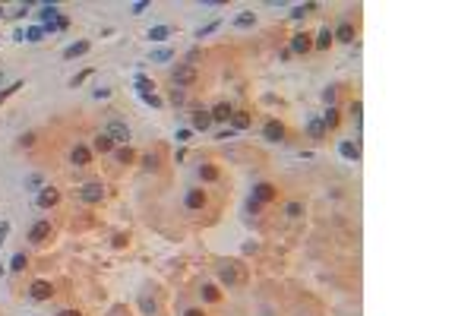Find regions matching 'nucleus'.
Instances as JSON below:
<instances>
[{
    "mask_svg": "<svg viewBox=\"0 0 474 316\" xmlns=\"http://www.w3.org/2000/svg\"><path fill=\"white\" fill-rule=\"evenodd\" d=\"M35 202H38V209H54L60 202V190H57V187H41L38 196H35Z\"/></svg>",
    "mask_w": 474,
    "mask_h": 316,
    "instance_id": "obj_6",
    "label": "nucleus"
},
{
    "mask_svg": "<svg viewBox=\"0 0 474 316\" xmlns=\"http://www.w3.org/2000/svg\"><path fill=\"white\" fill-rule=\"evenodd\" d=\"M136 89H139V95H142V98L155 95V92H152V89H155V82H149L145 76H136Z\"/></svg>",
    "mask_w": 474,
    "mask_h": 316,
    "instance_id": "obj_27",
    "label": "nucleus"
},
{
    "mask_svg": "<svg viewBox=\"0 0 474 316\" xmlns=\"http://www.w3.org/2000/svg\"><path fill=\"white\" fill-rule=\"evenodd\" d=\"M114 158H117V165H130L136 155H133L130 146H120V149H114Z\"/></svg>",
    "mask_w": 474,
    "mask_h": 316,
    "instance_id": "obj_22",
    "label": "nucleus"
},
{
    "mask_svg": "<svg viewBox=\"0 0 474 316\" xmlns=\"http://www.w3.org/2000/svg\"><path fill=\"white\" fill-rule=\"evenodd\" d=\"M200 297H203V301H212V304H215V301H221V291H218L215 285H203V288H200Z\"/></svg>",
    "mask_w": 474,
    "mask_h": 316,
    "instance_id": "obj_24",
    "label": "nucleus"
},
{
    "mask_svg": "<svg viewBox=\"0 0 474 316\" xmlns=\"http://www.w3.org/2000/svg\"><path fill=\"white\" fill-rule=\"evenodd\" d=\"M320 121H323V126H326V130H335V126H339V121H341V111L332 105V108H326V114L320 117Z\"/></svg>",
    "mask_w": 474,
    "mask_h": 316,
    "instance_id": "obj_15",
    "label": "nucleus"
},
{
    "mask_svg": "<svg viewBox=\"0 0 474 316\" xmlns=\"http://www.w3.org/2000/svg\"><path fill=\"white\" fill-rule=\"evenodd\" d=\"M41 35H45V29H29L25 32V41H41Z\"/></svg>",
    "mask_w": 474,
    "mask_h": 316,
    "instance_id": "obj_39",
    "label": "nucleus"
},
{
    "mask_svg": "<svg viewBox=\"0 0 474 316\" xmlns=\"http://www.w3.org/2000/svg\"><path fill=\"white\" fill-rule=\"evenodd\" d=\"M145 6H149V0H139V3H133V6H130V10H133V13H142Z\"/></svg>",
    "mask_w": 474,
    "mask_h": 316,
    "instance_id": "obj_44",
    "label": "nucleus"
},
{
    "mask_svg": "<svg viewBox=\"0 0 474 316\" xmlns=\"http://www.w3.org/2000/svg\"><path fill=\"white\" fill-rule=\"evenodd\" d=\"M215 29H218V22H209L205 29H196V38H205V35H212Z\"/></svg>",
    "mask_w": 474,
    "mask_h": 316,
    "instance_id": "obj_37",
    "label": "nucleus"
},
{
    "mask_svg": "<svg viewBox=\"0 0 474 316\" xmlns=\"http://www.w3.org/2000/svg\"><path fill=\"white\" fill-rule=\"evenodd\" d=\"M275 196H278V190H275V184H269V181H260L253 187V196H250V199H256L263 206V202H272Z\"/></svg>",
    "mask_w": 474,
    "mask_h": 316,
    "instance_id": "obj_7",
    "label": "nucleus"
},
{
    "mask_svg": "<svg viewBox=\"0 0 474 316\" xmlns=\"http://www.w3.org/2000/svg\"><path fill=\"white\" fill-rule=\"evenodd\" d=\"M171 57H174V51H171V48H161V51H155V54H152V61H155V63H165V61H171Z\"/></svg>",
    "mask_w": 474,
    "mask_h": 316,
    "instance_id": "obj_33",
    "label": "nucleus"
},
{
    "mask_svg": "<svg viewBox=\"0 0 474 316\" xmlns=\"http://www.w3.org/2000/svg\"><path fill=\"white\" fill-rule=\"evenodd\" d=\"M284 136H288V130H284L281 121H266V126H263V139H269V142H284Z\"/></svg>",
    "mask_w": 474,
    "mask_h": 316,
    "instance_id": "obj_9",
    "label": "nucleus"
},
{
    "mask_svg": "<svg viewBox=\"0 0 474 316\" xmlns=\"http://www.w3.org/2000/svg\"><path fill=\"white\" fill-rule=\"evenodd\" d=\"M348 111H351V117H354V121L360 124V111H364V105H360V101H351V108H348Z\"/></svg>",
    "mask_w": 474,
    "mask_h": 316,
    "instance_id": "obj_40",
    "label": "nucleus"
},
{
    "mask_svg": "<svg viewBox=\"0 0 474 316\" xmlns=\"http://www.w3.org/2000/svg\"><path fill=\"white\" fill-rule=\"evenodd\" d=\"M85 51H89V41H76V45H70V48L64 51V57H67V61H73V57L85 54Z\"/></svg>",
    "mask_w": 474,
    "mask_h": 316,
    "instance_id": "obj_20",
    "label": "nucleus"
},
{
    "mask_svg": "<svg viewBox=\"0 0 474 316\" xmlns=\"http://www.w3.org/2000/svg\"><path fill=\"white\" fill-rule=\"evenodd\" d=\"M184 316H205V313H203V310H187Z\"/></svg>",
    "mask_w": 474,
    "mask_h": 316,
    "instance_id": "obj_49",
    "label": "nucleus"
},
{
    "mask_svg": "<svg viewBox=\"0 0 474 316\" xmlns=\"http://www.w3.org/2000/svg\"><path fill=\"white\" fill-rule=\"evenodd\" d=\"M339 152H341L344 158H354V161L360 158V149L354 146V142H341V146H339Z\"/></svg>",
    "mask_w": 474,
    "mask_h": 316,
    "instance_id": "obj_31",
    "label": "nucleus"
},
{
    "mask_svg": "<svg viewBox=\"0 0 474 316\" xmlns=\"http://www.w3.org/2000/svg\"><path fill=\"white\" fill-rule=\"evenodd\" d=\"M332 38H339V41H344V45H351V41L357 38V32H354V25H351V22H341L339 29L332 32Z\"/></svg>",
    "mask_w": 474,
    "mask_h": 316,
    "instance_id": "obj_12",
    "label": "nucleus"
},
{
    "mask_svg": "<svg viewBox=\"0 0 474 316\" xmlns=\"http://www.w3.org/2000/svg\"><path fill=\"white\" fill-rule=\"evenodd\" d=\"M0 13H3V10H0Z\"/></svg>",
    "mask_w": 474,
    "mask_h": 316,
    "instance_id": "obj_50",
    "label": "nucleus"
},
{
    "mask_svg": "<svg viewBox=\"0 0 474 316\" xmlns=\"http://www.w3.org/2000/svg\"><path fill=\"white\" fill-rule=\"evenodd\" d=\"M253 22H256V13H250V10H247V13H240L237 19H234V25H237V29H250Z\"/></svg>",
    "mask_w": 474,
    "mask_h": 316,
    "instance_id": "obj_32",
    "label": "nucleus"
},
{
    "mask_svg": "<svg viewBox=\"0 0 474 316\" xmlns=\"http://www.w3.org/2000/svg\"><path fill=\"white\" fill-rule=\"evenodd\" d=\"M218 278L225 281L228 288H231V285H240V281H244V266H240L237 259L221 262V266H218Z\"/></svg>",
    "mask_w": 474,
    "mask_h": 316,
    "instance_id": "obj_2",
    "label": "nucleus"
},
{
    "mask_svg": "<svg viewBox=\"0 0 474 316\" xmlns=\"http://www.w3.org/2000/svg\"><path fill=\"white\" fill-rule=\"evenodd\" d=\"M332 41H335V38H332V29H329V25H326V29H320V35H316V41H313V48H320V51H326V48L332 45Z\"/></svg>",
    "mask_w": 474,
    "mask_h": 316,
    "instance_id": "obj_18",
    "label": "nucleus"
},
{
    "mask_svg": "<svg viewBox=\"0 0 474 316\" xmlns=\"http://www.w3.org/2000/svg\"><path fill=\"white\" fill-rule=\"evenodd\" d=\"M310 10H316V3H307V6H294V10H291V19H304V16H307Z\"/></svg>",
    "mask_w": 474,
    "mask_h": 316,
    "instance_id": "obj_34",
    "label": "nucleus"
},
{
    "mask_svg": "<svg viewBox=\"0 0 474 316\" xmlns=\"http://www.w3.org/2000/svg\"><path fill=\"white\" fill-rule=\"evenodd\" d=\"M10 269H13V272H25V269H29V256H25V253H16L13 262H10Z\"/></svg>",
    "mask_w": 474,
    "mask_h": 316,
    "instance_id": "obj_30",
    "label": "nucleus"
},
{
    "mask_svg": "<svg viewBox=\"0 0 474 316\" xmlns=\"http://www.w3.org/2000/svg\"><path fill=\"white\" fill-rule=\"evenodd\" d=\"M29 297H32V301H51V297H54V285H51V281H45V278L32 281Z\"/></svg>",
    "mask_w": 474,
    "mask_h": 316,
    "instance_id": "obj_8",
    "label": "nucleus"
},
{
    "mask_svg": "<svg viewBox=\"0 0 474 316\" xmlns=\"http://www.w3.org/2000/svg\"><path fill=\"white\" fill-rule=\"evenodd\" d=\"M139 307H142V313L155 316V301H149V297H142V301H139Z\"/></svg>",
    "mask_w": 474,
    "mask_h": 316,
    "instance_id": "obj_38",
    "label": "nucleus"
},
{
    "mask_svg": "<svg viewBox=\"0 0 474 316\" xmlns=\"http://www.w3.org/2000/svg\"><path fill=\"white\" fill-rule=\"evenodd\" d=\"M307 133H310V139H323L329 130L323 126V121H310V124H307Z\"/></svg>",
    "mask_w": 474,
    "mask_h": 316,
    "instance_id": "obj_21",
    "label": "nucleus"
},
{
    "mask_svg": "<svg viewBox=\"0 0 474 316\" xmlns=\"http://www.w3.org/2000/svg\"><path fill=\"white\" fill-rule=\"evenodd\" d=\"M145 101H149V105H152V108H161V98H158V95H149V98H145Z\"/></svg>",
    "mask_w": 474,
    "mask_h": 316,
    "instance_id": "obj_45",
    "label": "nucleus"
},
{
    "mask_svg": "<svg viewBox=\"0 0 474 316\" xmlns=\"http://www.w3.org/2000/svg\"><path fill=\"white\" fill-rule=\"evenodd\" d=\"M158 161H161L158 152H145V155H142V168H145V171H158V168H161Z\"/></svg>",
    "mask_w": 474,
    "mask_h": 316,
    "instance_id": "obj_28",
    "label": "nucleus"
},
{
    "mask_svg": "<svg viewBox=\"0 0 474 316\" xmlns=\"http://www.w3.org/2000/svg\"><path fill=\"white\" fill-rule=\"evenodd\" d=\"M105 133L114 139V146H130V126H127L124 121H108V126H105Z\"/></svg>",
    "mask_w": 474,
    "mask_h": 316,
    "instance_id": "obj_3",
    "label": "nucleus"
},
{
    "mask_svg": "<svg viewBox=\"0 0 474 316\" xmlns=\"http://www.w3.org/2000/svg\"><path fill=\"white\" fill-rule=\"evenodd\" d=\"M196 79H200V73H196V66H190V63H180V66L171 70V82H174L177 89H190Z\"/></svg>",
    "mask_w": 474,
    "mask_h": 316,
    "instance_id": "obj_1",
    "label": "nucleus"
},
{
    "mask_svg": "<svg viewBox=\"0 0 474 316\" xmlns=\"http://www.w3.org/2000/svg\"><path fill=\"white\" fill-rule=\"evenodd\" d=\"M19 146H35V133H22L19 136Z\"/></svg>",
    "mask_w": 474,
    "mask_h": 316,
    "instance_id": "obj_41",
    "label": "nucleus"
},
{
    "mask_svg": "<svg viewBox=\"0 0 474 316\" xmlns=\"http://www.w3.org/2000/svg\"><path fill=\"white\" fill-rule=\"evenodd\" d=\"M51 234H54L51 221H48V218H41V221H35V225H32V231H29V241H32V244H45Z\"/></svg>",
    "mask_w": 474,
    "mask_h": 316,
    "instance_id": "obj_10",
    "label": "nucleus"
},
{
    "mask_svg": "<svg viewBox=\"0 0 474 316\" xmlns=\"http://www.w3.org/2000/svg\"><path fill=\"white\" fill-rule=\"evenodd\" d=\"M89 73H92V70H82L79 76H73V82H70V85H73V89H76V85H82L85 79H89Z\"/></svg>",
    "mask_w": 474,
    "mask_h": 316,
    "instance_id": "obj_42",
    "label": "nucleus"
},
{
    "mask_svg": "<svg viewBox=\"0 0 474 316\" xmlns=\"http://www.w3.org/2000/svg\"><path fill=\"white\" fill-rule=\"evenodd\" d=\"M200 177L205 184H215V181H218V168H215V165H200Z\"/></svg>",
    "mask_w": 474,
    "mask_h": 316,
    "instance_id": "obj_23",
    "label": "nucleus"
},
{
    "mask_svg": "<svg viewBox=\"0 0 474 316\" xmlns=\"http://www.w3.org/2000/svg\"><path fill=\"white\" fill-rule=\"evenodd\" d=\"M260 209H263V206H260V202H256V199H247V212H250V215H256V212H260Z\"/></svg>",
    "mask_w": 474,
    "mask_h": 316,
    "instance_id": "obj_43",
    "label": "nucleus"
},
{
    "mask_svg": "<svg viewBox=\"0 0 474 316\" xmlns=\"http://www.w3.org/2000/svg\"><path fill=\"white\" fill-rule=\"evenodd\" d=\"M250 121H253V117H250L247 111H234V114H231V124H234V130H247Z\"/></svg>",
    "mask_w": 474,
    "mask_h": 316,
    "instance_id": "obj_19",
    "label": "nucleus"
},
{
    "mask_svg": "<svg viewBox=\"0 0 474 316\" xmlns=\"http://www.w3.org/2000/svg\"><path fill=\"white\" fill-rule=\"evenodd\" d=\"M209 114H212V121H231V114H234V108H231L228 101H221V105H215V108L209 111Z\"/></svg>",
    "mask_w": 474,
    "mask_h": 316,
    "instance_id": "obj_17",
    "label": "nucleus"
},
{
    "mask_svg": "<svg viewBox=\"0 0 474 316\" xmlns=\"http://www.w3.org/2000/svg\"><path fill=\"white\" fill-rule=\"evenodd\" d=\"M190 124H193V130H203L205 133L212 126V114H209V111H196V114L190 117Z\"/></svg>",
    "mask_w": 474,
    "mask_h": 316,
    "instance_id": "obj_14",
    "label": "nucleus"
},
{
    "mask_svg": "<svg viewBox=\"0 0 474 316\" xmlns=\"http://www.w3.org/2000/svg\"><path fill=\"white\" fill-rule=\"evenodd\" d=\"M79 199L89 202V206H95V202L105 199V187H101V184H82L79 187Z\"/></svg>",
    "mask_w": 474,
    "mask_h": 316,
    "instance_id": "obj_4",
    "label": "nucleus"
},
{
    "mask_svg": "<svg viewBox=\"0 0 474 316\" xmlns=\"http://www.w3.org/2000/svg\"><path fill=\"white\" fill-rule=\"evenodd\" d=\"M92 146H95V152L108 155V152H114V139H111L108 133H98V136H95V142H92Z\"/></svg>",
    "mask_w": 474,
    "mask_h": 316,
    "instance_id": "obj_16",
    "label": "nucleus"
},
{
    "mask_svg": "<svg viewBox=\"0 0 474 316\" xmlns=\"http://www.w3.org/2000/svg\"><path fill=\"white\" fill-rule=\"evenodd\" d=\"M10 234V225H0V244H3V237Z\"/></svg>",
    "mask_w": 474,
    "mask_h": 316,
    "instance_id": "obj_47",
    "label": "nucleus"
},
{
    "mask_svg": "<svg viewBox=\"0 0 474 316\" xmlns=\"http://www.w3.org/2000/svg\"><path fill=\"white\" fill-rule=\"evenodd\" d=\"M291 54H307V51H313V41H310L307 32H297V35H291Z\"/></svg>",
    "mask_w": 474,
    "mask_h": 316,
    "instance_id": "obj_11",
    "label": "nucleus"
},
{
    "mask_svg": "<svg viewBox=\"0 0 474 316\" xmlns=\"http://www.w3.org/2000/svg\"><path fill=\"white\" fill-rule=\"evenodd\" d=\"M171 35V25H155V29H149V38L152 41H165Z\"/></svg>",
    "mask_w": 474,
    "mask_h": 316,
    "instance_id": "obj_29",
    "label": "nucleus"
},
{
    "mask_svg": "<svg viewBox=\"0 0 474 316\" xmlns=\"http://www.w3.org/2000/svg\"><path fill=\"white\" fill-rule=\"evenodd\" d=\"M57 13H60L57 6H41V13H38V16H41L45 22H54V19H57Z\"/></svg>",
    "mask_w": 474,
    "mask_h": 316,
    "instance_id": "obj_35",
    "label": "nucleus"
},
{
    "mask_svg": "<svg viewBox=\"0 0 474 316\" xmlns=\"http://www.w3.org/2000/svg\"><path fill=\"white\" fill-rule=\"evenodd\" d=\"M57 316H82V313H79V310H60Z\"/></svg>",
    "mask_w": 474,
    "mask_h": 316,
    "instance_id": "obj_48",
    "label": "nucleus"
},
{
    "mask_svg": "<svg viewBox=\"0 0 474 316\" xmlns=\"http://www.w3.org/2000/svg\"><path fill=\"white\" fill-rule=\"evenodd\" d=\"M70 161H73L76 168H85V165L92 161V152L85 149V146H73V152H70Z\"/></svg>",
    "mask_w": 474,
    "mask_h": 316,
    "instance_id": "obj_13",
    "label": "nucleus"
},
{
    "mask_svg": "<svg viewBox=\"0 0 474 316\" xmlns=\"http://www.w3.org/2000/svg\"><path fill=\"white\" fill-rule=\"evenodd\" d=\"M335 92H339L335 85H329V89H323V101H326L329 108H332V101H335Z\"/></svg>",
    "mask_w": 474,
    "mask_h": 316,
    "instance_id": "obj_36",
    "label": "nucleus"
},
{
    "mask_svg": "<svg viewBox=\"0 0 474 316\" xmlns=\"http://www.w3.org/2000/svg\"><path fill=\"white\" fill-rule=\"evenodd\" d=\"M190 139V130H177V142H187Z\"/></svg>",
    "mask_w": 474,
    "mask_h": 316,
    "instance_id": "obj_46",
    "label": "nucleus"
},
{
    "mask_svg": "<svg viewBox=\"0 0 474 316\" xmlns=\"http://www.w3.org/2000/svg\"><path fill=\"white\" fill-rule=\"evenodd\" d=\"M284 215H288V218H300V215H304V202H300V199H291L288 206H284Z\"/></svg>",
    "mask_w": 474,
    "mask_h": 316,
    "instance_id": "obj_26",
    "label": "nucleus"
},
{
    "mask_svg": "<svg viewBox=\"0 0 474 316\" xmlns=\"http://www.w3.org/2000/svg\"><path fill=\"white\" fill-rule=\"evenodd\" d=\"M41 187H45V177H41V174H29V177H25V190H29V193H38Z\"/></svg>",
    "mask_w": 474,
    "mask_h": 316,
    "instance_id": "obj_25",
    "label": "nucleus"
},
{
    "mask_svg": "<svg viewBox=\"0 0 474 316\" xmlns=\"http://www.w3.org/2000/svg\"><path fill=\"white\" fill-rule=\"evenodd\" d=\"M184 206H187L190 212H200V209H205V190H203V187H190V190H187V196H184Z\"/></svg>",
    "mask_w": 474,
    "mask_h": 316,
    "instance_id": "obj_5",
    "label": "nucleus"
}]
</instances>
